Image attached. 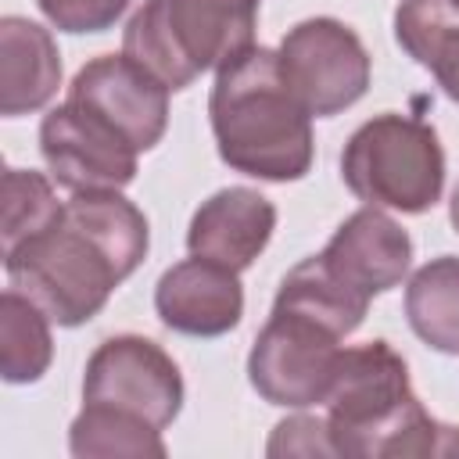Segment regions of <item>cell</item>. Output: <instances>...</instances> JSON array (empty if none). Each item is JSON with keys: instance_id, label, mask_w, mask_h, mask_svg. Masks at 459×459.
<instances>
[{"instance_id": "1", "label": "cell", "mask_w": 459, "mask_h": 459, "mask_svg": "<svg viewBox=\"0 0 459 459\" xmlns=\"http://www.w3.org/2000/svg\"><path fill=\"white\" fill-rule=\"evenodd\" d=\"M147 247V215L122 190H90L72 194L43 233L7 251L4 269L50 323L82 326L143 265Z\"/></svg>"}, {"instance_id": "2", "label": "cell", "mask_w": 459, "mask_h": 459, "mask_svg": "<svg viewBox=\"0 0 459 459\" xmlns=\"http://www.w3.org/2000/svg\"><path fill=\"white\" fill-rule=\"evenodd\" d=\"M208 122L219 158L251 179L294 183L316 161L312 115L287 86L280 54L247 47L215 68Z\"/></svg>"}, {"instance_id": "3", "label": "cell", "mask_w": 459, "mask_h": 459, "mask_svg": "<svg viewBox=\"0 0 459 459\" xmlns=\"http://www.w3.org/2000/svg\"><path fill=\"white\" fill-rule=\"evenodd\" d=\"M323 405L337 455H459V427H445L423 409L405 359L387 341L341 348Z\"/></svg>"}, {"instance_id": "4", "label": "cell", "mask_w": 459, "mask_h": 459, "mask_svg": "<svg viewBox=\"0 0 459 459\" xmlns=\"http://www.w3.org/2000/svg\"><path fill=\"white\" fill-rule=\"evenodd\" d=\"M262 0H143L126 22L122 54L169 90H186L204 72L255 47Z\"/></svg>"}, {"instance_id": "5", "label": "cell", "mask_w": 459, "mask_h": 459, "mask_svg": "<svg viewBox=\"0 0 459 459\" xmlns=\"http://www.w3.org/2000/svg\"><path fill=\"white\" fill-rule=\"evenodd\" d=\"M344 186L387 212L423 215L445 190V147L423 118L384 111L362 122L341 151Z\"/></svg>"}, {"instance_id": "6", "label": "cell", "mask_w": 459, "mask_h": 459, "mask_svg": "<svg viewBox=\"0 0 459 459\" xmlns=\"http://www.w3.org/2000/svg\"><path fill=\"white\" fill-rule=\"evenodd\" d=\"M341 348L344 337H337L319 319L273 305L265 326L255 333V344L247 351V380L269 405H323L333 384Z\"/></svg>"}, {"instance_id": "7", "label": "cell", "mask_w": 459, "mask_h": 459, "mask_svg": "<svg viewBox=\"0 0 459 459\" xmlns=\"http://www.w3.org/2000/svg\"><path fill=\"white\" fill-rule=\"evenodd\" d=\"M280 72L312 118H333L369 90L373 61L359 32L337 18H305L280 39Z\"/></svg>"}, {"instance_id": "8", "label": "cell", "mask_w": 459, "mask_h": 459, "mask_svg": "<svg viewBox=\"0 0 459 459\" xmlns=\"http://www.w3.org/2000/svg\"><path fill=\"white\" fill-rule=\"evenodd\" d=\"M183 373L151 337L115 333L93 348L82 373V402L111 405L165 430L183 409Z\"/></svg>"}, {"instance_id": "9", "label": "cell", "mask_w": 459, "mask_h": 459, "mask_svg": "<svg viewBox=\"0 0 459 459\" xmlns=\"http://www.w3.org/2000/svg\"><path fill=\"white\" fill-rule=\"evenodd\" d=\"M39 154L50 179L72 194L122 190L136 179L140 151L97 111L61 100L39 122Z\"/></svg>"}, {"instance_id": "10", "label": "cell", "mask_w": 459, "mask_h": 459, "mask_svg": "<svg viewBox=\"0 0 459 459\" xmlns=\"http://www.w3.org/2000/svg\"><path fill=\"white\" fill-rule=\"evenodd\" d=\"M169 93L172 90L129 54H100L86 61L68 86V100L97 111L140 154L158 147L169 129Z\"/></svg>"}, {"instance_id": "11", "label": "cell", "mask_w": 459, "mask_h": 459, "mask_svg": "<svg viewBox=\"0 0 459 459\" xmlns=\"http://www.w3.org/2000/svg\"><path fill=\"white\" fill-rule=\"evenodd\" d=\"M154 312L169 330L183 337H222L237 330L244 316L240 273L190 255L158 276Z\"/></svg>"}, {"instance_id": "12", "label": "cell", "mask_w": 459, "mask_h": 459, "mask_svg": "<svg viewBox=\"0 0 459 459\" xmlns=\"http://www.w3.org/2000/svg\"><path fill=\"white\" fill-rule=\"evenodd\" d=\"M319 258L341 283L373 301L405 280L412 265V237L384 208L366 204L333 230Z\"/></svg>"}, {"instance_id": "13", "label": "cell", "mask_w": 459, "mask_h": 459, "mask_svg": "<svg viewBox=\"0 0 459 459\" xmlns=\"http://www.w3.org/2000/svg\"><path fill=\"white\" fill-rule=\"evenodd\" d=\"M276 230V204L251 186H222L197 204L186 226V251L244 273L258 262Z\"/></svg>"}, {"instance_id": "14", "label": "cell", "mask_w": 459, "mask_h": 459, "mask_svg": "<svg viewBox=\"0 0 459 459\" xmlns=\"http://www.w3.org/2000/svg\"><path fill=\"white\" fill-rule=\"evenodd\" d=\"M61 86V54L50 36L32 18H0V115L18 118L47 108Z\"/></svg>"}, {"instance_id": "15", "label": "cell", "mask_w": 459, "mask_h": 459, "mask_svg": "<svg viewBox=\"0 0 459 459\" xmlns=\"http://www.w3.org/2000/svg\"><path fill=\"white\" fill-rule=\"evenodd\" d=\"M398 47L434 75L441 93L459 104V4L455 0H402L394 7Z\"/></svg>"}, {"instance_id": "16", "label": "cell", "mask_w": 459, "mask_h": 459, "mask_svg": "<svg viewBox=\"0 0 459 459\" xmlns=\"http://www.w3.org/2000/svg\"><path fill=\"white\" fill-rule=\"evenodd\" d=\"M409 330L441 355H459V255L423 262L405 283Z\"/></svg>"}, {"instance_id": "17", "label": "cell", "mask_w": 459, "mask_h": 459, "mask_svg": "<svg viewBox=\"0 0 459 459\" xmlns=\"http://www.w3.org/2000/svg\"><path fill=\"white\" fill-rule=\"evenodd\" d=\"M273 305L280 308H294L305 312L312 319H319L323 326H330L337 337H348L362 326L366 312H369V298H362L359 290H351L348 283H341L326 262L319 255L301 258L283 280L280 290L273 298Z\"/></svg>"}, {"instance_id": "18", "label": "cell", "mask_w": 459, "mask_h": 459, "mask_svg": "<svg viewBox=\"0 0 459 459\" xmlns=\"http://www.w3.org/2000/svg\"><path fill=\"white\" fill-rule=\"evenodd\" d=\"M54 362L50 316L7 287L0 294V377L7 384H36Z\"/></svg>"}, {"instance_id": "19", "label": "cell", "mask_w": 459, "mask_h": 459, "mask_svg": "<svg viewBox=\"0 0 459 459\" xmlns=\"http://www.w3.org/2000/svg\"><path fill=\"white\" fill-rule=\"evenodd\" d=\"M68 452L79 459H115V455H129V459H147V455H165V441L161 430L151 427L147 420L111 409V405H90L82 402L79 416L68 427Z\"/></svg>"}, {"instance_id": "20", "label": "cell", "mask_w": 459, "mask_h": 459, "mask_svg": "<svg viewBox=\"0 0 459 459\" xmlns=\"http://www.w3.org/2000/svg\"><path fill=\"white\" fill-rule=\"evenodd\" d=\"M4 226H0V240H4V255L14 251L18 244L32 240L36 233H43L65 201H57L54 183L36 172V169H4Z\"/></svg>"}, {"instance_id": "21", "label": "cell", "mask_w": 459, "mask_h": 459, "mask_svg": "<svg viewBox=\"0 0 459 459\" xmlns=\"http://www.w3.org/2000/svg\"><path fill=\"white\" fill-rule=\"evenodd\" d=\"M265 455H337L326 416H308L298 409L294 416L280 420L265 441Z\"/></svg>"}, {"instance_id": "22", "label": "cell", "mask_w": 459, "mask_h": 459, "mask_svg": "<svg viewBox=\"0 0 459 459\" xmlns=\"http://www.w3.org/2000/svg\"><path fill=\"white\" fill-rule=\"evenodd\" d=\"M36 4L57 32H72V36L104 32L129 11V0H36Z\"/></svg>"}, {"instance_id": "23", "label": "cell", "mask_w": 459, "mask_h": 459, "mask_svg": "<svg viewBox=\"0 0 459 459\" xmlns=\"http://www.w3.org/2000/svg\"><path fill=\"white\" fill-rule=\"evenodd\" d=\"M448 219H452L455 233H459V183H455V190H452V201H448Z\"/></svg>"}, {"instance_id": "24", "label": "cell", "mask_w": 459, "mask_h": 459, "mask_svg": "<svg viewBox=\"0 0 459 459\" xmlns=\"http://www.w3.org/2000/svg\"><path fill=\"white\" fill-rule=\"evenodd\" d=\"M455 4H459V0H455Z\"/></svg>"}]
</instances>
